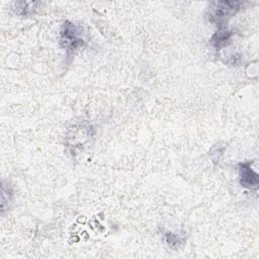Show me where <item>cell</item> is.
I'll return each instance as SVG.
<instances>
[{
  "label": "cell",
  "mask_w": 259,
  "mask_h": 259,
  "mask_svg": "<svg viewBox=\"0 0 259 259\" xmlns=\"http://www.w3.org/2000/svg\"><path fill=\"white\" fill-rule=\"evenodd\" d=\"M244 5L242 1H214L209 3L207 16L209 21L223 24L235 15Z\"/></svg>",
  "instance_id": "obj_1"
},
{
  "label": "cell",
  "mask_w": 259,
  "mask_h": 259,
  "mask_svg": "<svg viewBox=\"0 0 259 259\" xmlns=\"http://www.w3.org/2000/svg\"><path fill=\"white\" fill-rule=\"evenodd\" d=\"M232 36V32L228 29L221 28L215 33L212 34L210 38V44L215 50H221L223 47L227 46Z\"/></svg>",
  "instance_id": "obj_5"
},
{
  "label": "cell",
  "mask_w": 259,
  "mask_h": 259,
  "mask_svg": "<svg viewBox=\"0 0 259 259\" xmlns=\"http://www.w3.org/2000/svg\"><path fill=\"white\" fill-rule=\"evenodd\" d=\"M240 183L243 187L249 189H256L259 184L258 174L252 169L250 162H244L239 164Z\"/></svg>",
  "instance_id": "obj_3"
},
{
  "label": "cell",
  "mask_w": 259,
  "mask_h": 259,
  "mask_svg": "<svg viewBox=\"0 0 259 259\" xmlns=\"http://www.w3.org/2000/svg\"><path fill=\"white\" fill-rule=\"evenodd\" d=\"M165 241H166V243H167L169 246H171V247H174L175 245H177V244L180 243L179 238H178L175 234H172V233H167V234L165 235Z\"/></svg>",
  "instance_id": "obj_7"
},
{
  "label": "cell",
  "mask_w": 259,
  "mask_h": 259,
  "mask_svg": "<svg viewBox=\"0 0 259 259\" xmlns=\"http://www.w3.org/2000/svg\"><path fill=\"white\" fill-rule=\"evenodd\" d=\"M1 211L2 213L6 210L7 205L9 204V202L11 201L12 198V190L11 187L8 186V184L6 185L5 181H2V187H1Z\"/></svg>",
  "instance_id": "obj_6"
},
{
  "label": "cell",
  "mask_w": 259,
  "mask_h": 259,
  "mask_svg": "<svg viewBox=\"0 0 259 259\" xmlns=\"http://www.w3.org/2000/svg\"><path fill=\"white\" fill-rule=\"evenodd\" d=\"M60 41L67 54L74 53L77 49L84 45L81 29L71 21H65L60 31Z\"/></svg>",
  "instance_id": "obj_2"
},
{
  "label": "cell",
  "mask_w": 259,
  "mask_h": 259,
  "mask_svg": "<svg viewBox=\"0 0 259 259\" xmlns=\"http://www.w3.org/2000/svg\"><path fill=\"white\" fill-rule=\"evenodd\" d=\"M40 3L36 1H15L13 2V10L19 16L32 15Z\"/></svg>",
  "instance_id": "obj_4"
}]
</instances>
